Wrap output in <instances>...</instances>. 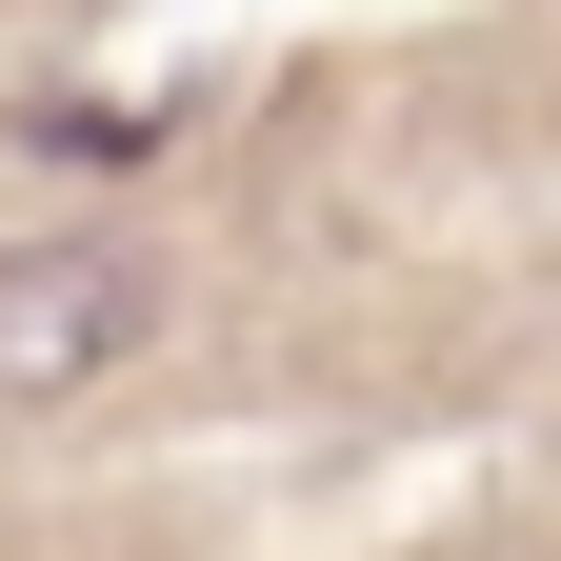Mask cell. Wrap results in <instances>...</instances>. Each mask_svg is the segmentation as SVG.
Instances as JSON below:
<instances>
[{"label": "cell", "mask_w": 561, "mask_h": 561, "mask_svg": "<svg viewBox=\"0 0 561 561\" xmlns=\"http://www.w3.org/2000/svg\"><path fill=\"white\" fill-rule=\"evenodd\" d=\"M140 341H161V261L140 241H0V401H81Z\"/></svg>", "instance_id": "cell-1"}]
</instances>
